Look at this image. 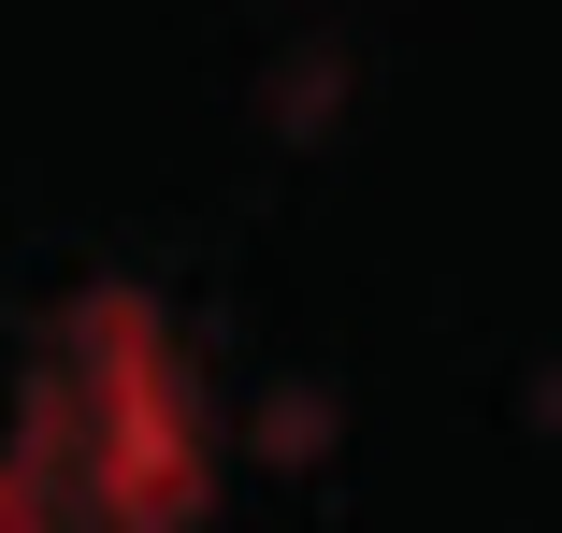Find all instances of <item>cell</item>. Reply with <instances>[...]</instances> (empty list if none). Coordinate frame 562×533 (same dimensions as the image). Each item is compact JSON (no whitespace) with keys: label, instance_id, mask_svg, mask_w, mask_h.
<instances>
[{"label":"cell","instance_id":"6da1fadb","mask_svg":"<svg viewBox=\"0 0 562 533\" xmlns=\"http://www.w3.org/2000/svg\"><path fill=\"white\" fill-rule=\"evenodd\" d=\"M15 476L58 533H188L202 519V418L145 288H87L44 317L15 375Z\"/></svg>","mask_w":562,"mask_h":533},{"label":"cell","instance_id":"7a4b0ae2","mask_svg":"<svg viewBox=\"0 0 562 533\" xmlns=\"http://www.w3.org/2000/svg\"><path fill=\"white\" fill-rule=\"evenodd\" d=\"M0 533H58V519H44V490H30L15 462H0Z\"/></svg>","mask_w":562,"mask_h":533}]
</instances>
